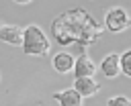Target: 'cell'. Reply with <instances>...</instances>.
Masks as SVG:
<instances>
[{"instance_id":"9","label":"cell","mask_w":131,"mask_h":106,"mask_svg":"<svg viewBox=\"0 0 131 106\" xmlns=\"http://www.w3.org/2000/svg\"><path fill=\"white\" fill-rule=\"evenodd\" d=\"M74 90H76L78 94H82V98H90V96L98 94L100 84L94 82V77H76V82H74Z\"/></svg>"},{"instance_id":"10","label":"cell","mask_w":131,"mask_h":106,"mask_svg":"<svg viewBox=\"0 0 131 106\" xmlns=\"http://www.w3.org/2000/svg\"><path fill=\"white\" fill-rule=\"evenodd\" d=\"M119 61H121V73L131 77V49H127L123 55H119Z\"/></svg>"},{"instance_id":"3","label":"cell","mask_w":131,"mask_h":106,"mask_svg":"<svg viewBox=\"0 0 131 106\" xmlns=\"http://www.w3.org/2000/svg\"><path fill=\"white\" fill-rule=\"evenodd\" d=\"M131 26V16L123 6H113L104 12V29L108 33H123Z\"/></svg>"},{"instance_id":"2","label":"cell","mask_w":131,"mask_h":106,"mask_svg":"<svg viewBox=\"0 0 131 106\" xmlns=\"http://www.w3.org/2000/svg\"><path fill=\"white\" fill-rule=\"evenodd\" d=\"M20 47H23V51L27 55L43 57V55H49L51 43H49V37L41 31V26L29 24V26L23 29V43H20Z\"/></svg>"},{"instance_id":"12","label":"cell","mask_w":131,"mask_h":106,"mask_svg":"<svg viewBox=\"0 0 131 106\" xmlns=\"http://www.w3.org/2000/svg\"><path fill=\"white\" fill-rule=\"evenodd\" d=\"M14 2H16V4H29L31 0H14Z\"/></svg>"},{"instance_id":"6","label":"cell","mask_w":131,"mask_h":106,"mask_svg":"<svg viewBox=\"0 0 131 106\" xmlns=\"http://www.w3.org/2000/svg\"><path fill=\"white\" fill-rule=\"evenodd\" d=\"M74 55L68 53V51H59L51 57V67L57 71V73H70L74 69Z\"/></svg>"},{"instance_id":"11","label":"cell","mask_w":131,"mask_h":106,"mask_svg":"<svg viewBox=\"0 0 131 106\" xmlns=\"http://www.w3.org/2000/svg\"><path fill=\"white\" fill-rule=\"evenodd\" d=\"M106 106H131V98H127V96H113V98H108V102H106Z\"/></svg>"},{"instance_id":"8","label":"cell","mask_w":131,"mask_h":106,"mask_svg":"<svg viewBox=\"0 0 131 106\" xmlns=\"http://www.w3.org/2000/svg\"><path fill=\"white\" fill-rule=\"evenodd\" d=\"M53 100H55L59 106H82V102H84L82 94H78L74 88L55 92V94H53Z\"/></svg>"},{"instance_id":"1","label":"cell","mask_w":131,"mask_h":106,"mask_svg":"<svg viewBox=\"0 0 131 106\" xmlns=\"http://www.w3.org/2000/svg\"><path fill=\"white\" fill-rule=\"evenodd\" d=\"M104 29L84 10V8H72L61 12L51 22V37L57 41V45L63 47H78V51H86V47L94 45Z\"/></svg>"},{"instance_id":"5","label":"cell","mask_w":131,"mask_h":106,"mask_svg":"<svg viewBox=\"0 0 131 106\" xmlns=\"http://www.w3.org/2000/svg\"><path fill=\"white\" fill-rule=\"evenodd\" d=\"M0 41L8 43V45H14V47H20V43H23V26L8 24V22L0 20Z\"/></svg>"},{"instance_id":"7","label":"cell","mask_w":131,"mask_h":106,"mask_svg":"<svg viewBox=\"0 0 131 106\" xmlns=\"http://www.w3.org/2000/svg\"><path fill=\"white\" fill-rule=\"evenodd\" d=\"M100 71L108 77V80H113V77H117L119 73H121V61H119V53H108V55H104L102 57V61H100Z\"/></svg>"},{"instance_id":"4","label":"cell","mask_w":131,"mask_h":106,"mask_svg":"<svg viewBox=\"0 0 131 106\" xmlns=\"http://www.w3.org/2000/svg\"><path fill=\"white\" fill-rule=\"evenodd\" d=\"M74 77H94L96 73V63L90 59V55L86 51H82L76 59H74Z\"/></svg>"}]
</instances>
